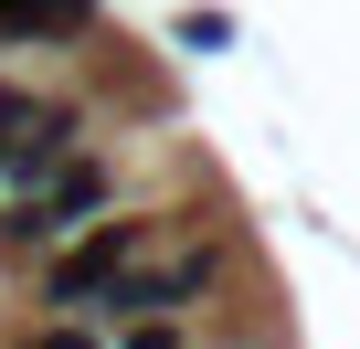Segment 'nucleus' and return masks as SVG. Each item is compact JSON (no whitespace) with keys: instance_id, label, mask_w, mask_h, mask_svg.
<instances>
[{"instance_id":"7ed1b4c3","label":"nucleus","mask_w":360,"mask_h":349,"mask_svg":"<svg viewBox=\"0 0 360 349\" xmlns=\"http://www.w3.org/2000/svg\"><path fill=\"white\" fill-rule=\"evenodd\" d=\"M22 349H106V338H96V328H85V317H43V328H32V338H22Z\"/></svg>"},{"instance_id":"f03ea898","label":"nucleus","mask_w":360,"mask_h":349,"mask_svg":"<svg viewBox=\"0 0 360 349\" xmlns=\"http://www.w3.org/2000/svg\"><path fill=\"white\" fill-rule=\"evenodd\" d=\"M106 349H191V317H117Z\"/></svg>"},{"instance_id":"f257e3e1","label":"nucleus","mask_w":360,"mask_h":349,"mask_svg":"<svg viewBox=\"0 0 360 349\" xmlns=\"http://www.w3.org/2000/svg\"><path fill=\"white\" fill-rule=\"evenodd\" d=\"M159 233H169V223H85L64 254H43V307H53V317L106 307V296H117V275H127V265H138Z\"/></svg>"},{"instance_id":"20e7f679","label":"nucleus","mask_w":360,"mask_h":349,"mask_svg":"<svg viewBox=\"0 0 360 349\" xmlns=\"http://www.w3.org/2000/svg\"><path fill=\"white\" fill-rule=\"evenodd\" d=\"M32 117H43V106H32V85H0V148H11Z\"/></svg>"}]
</instances>
